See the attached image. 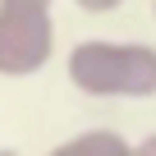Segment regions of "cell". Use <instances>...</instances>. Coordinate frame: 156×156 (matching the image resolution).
I'll return each mask as SVG.
<instances>
[{
	"instance_id": "1",
	"label": "cell",
	"mask_w": 156,
	"mask_h": 156,
	"mask_svg": "<svg viewBox=\"0 0 156 156\" xmlns=\"http://www.w3.org/2000/svg\"><path fill=\"white\" fill-rule=\"evenodd\" d=\"M64 73L83 97L147 101V97H156V46L87 37V41H73V51L64 55Z\"/></svg>"
},
{
	"instance_id": "2",
	"label": "cell",
	"mask_w": 156,
	"mask_h": 156,
	"mask_svg": "<svg viewBox=\"0 0 156 156\" xmlns=\"http://www.w3.org/2000/svg\"><path fill=\"white\" fill-rule=\"evenodd\" d=\"M55 55V0H0V78H32Z\"/></svg>"
},
{
	"instance_id": "3",
	"label": "cell",
	"mask_w": 156,
	"mask_h": 156,
	"mask_svg": "<svg viewBox=\"0 0 156 156\" xmlns=\"http://www.w3.org/2000/svg\"><path fill=\"white\" fill-rule=\"evenodd\" d=\"M46 156H133V142L119 129H83V133L55 142Z\"/></svg>"
},
{
	"instance_id": "4",
	"label": "cell",
	"mask_w": 156,
	"mask_h": 156,
	"mask_svg": "<svg viewBox=\"0 0 156 156\" xmlns=\"http://www.w3.org/2000/svg\"><path fill=\"white\" fill-rule=\"evenodd\" d=\"M73 5L83 9V14H115L124 0H73Z\"/></svg>"
},
{
	"instance_id": "5",
	"label": "cell",
	"mask_w": 156,
	"mask_h": 156,
	"mask_svg": "<svg viewBox=\"0 0 156 156\" xmlns=\"http://www.w3.org/2000/svg\"><path fill=\"white\" fill-rule=\"evenodd\" d=\"M133 156H156V133H147L142 142H133Z\"/></svg>"
},
{
	"instance_id": "6",
	"label": "cell",
	"mask_w": 156,
	"mask_h": 156,
	"mask_svg": "<svg viewBox=\"0 0 156 156\" xmlns=\"http://www.w3.org/2000/svg\"><path fill=\"white\" fill-rule=\"evenodd\" d=\"M151 14H156V0H151Z\"/></svg>"
}]
</instances>
